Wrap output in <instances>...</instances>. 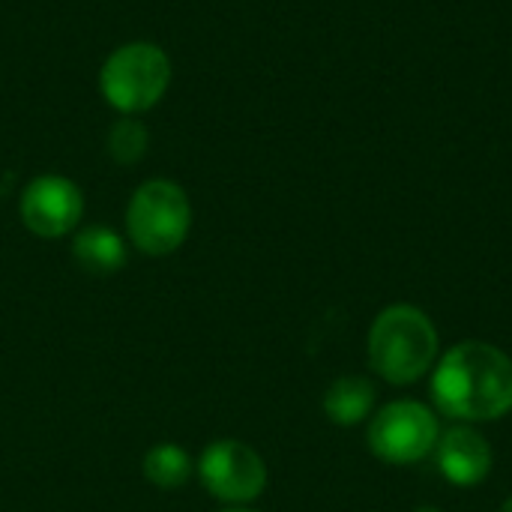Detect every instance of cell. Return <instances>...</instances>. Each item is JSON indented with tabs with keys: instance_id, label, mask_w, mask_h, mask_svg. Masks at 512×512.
Here are the masks:
<instances>
[{
	"instance_id": "6da1fadb",
	"label": "cell",
	"mask_w": 512,
	"mask_h": 512,
	"mask_svg": "<svg viewBox=\"0 0 512 512\" xmlns=\"http://www.w3.org/2000/svg\"><path fill=\"white\" fill-rule=\"evenodd\" d=\"M432 399L444 417L468 426L501 420L512 411V360L489 342H459L435 366Z\"/></svg>"
},
{
	"instance_id": "7a4b0ae2",
	"label": "cell",
	"mask_w": 512,
	"mask_h": 512,
	"mask_svg": "<svg viewBox=\"0 0 512 512\" xmlns=\"http://www.w3.org/2000/svg\"><path fill=\"white\" fill-rule=\"evenodd\" d=\"M366 357L372 372L381 375L387 384H417L429 369H435L438 330L432 318L411 303L387 306L372 321Z\"/></svg>"
},
{
	"instance_id": "3957f363",
	"label": "cell",
	"mask_w": 512,
	"mask_h": 512,
	"mask_svg": "<svg viewBox=\"0 0 512 512\" xmlns=\"http://www.w3.org/2000/svg\"><path fill=\"white\" fill-rule=\"evenodd\" d=\"M192 228V204L174 180H147L126 207V231L138 252L162 258L177 252Z\"/></svg>"
},
{
	"instance_id": "277c9868",
	"label": "cell",
	"mask_w": 512,
	"mask_h": 512,
	"mask_svg": "<svg viewBox=\"0 0 512 512\" xmlns=\"http://www.w3.org/2000/svg\"><path fill=\"white\" fill-rule=\"evenodd\" d=\"M171 84V60L153 42H129L108 54L99 72L105 102L120 114L150 111Z\"/></svg>"
},
{
	"instance_id": "5b68a950",
	"label": "cell",
	"mask_w": 512,
	"mask_h": 512,
	"mask_svg": "<svg viewBox=\"0 0 512 512\" xmlns=\"http://www.w3.org/2000/svg\"><path fill=\"white\" fill-rule=\"evenodd\" d=\"M441 438L438 414L414 399H399L384 405L366 432L372 456L387 465H414L435 453Z\"/></svg>"
},
{
	"instance_id": "8992f818",
	"label": "cell",
	"mask_w": 512,
	"mask_h": 512,
	"mask_svg": "<svg viewBox=\"0 0 512 512\" xmlns=\"http://www.w3.org/2000/svg\"><path fill=\"white\" fill-rule=\"evenodd\" d=\"M195 471L207 495H213L222 504L240 507L261 498V492L267 489L264 459L249 444L234 438L213 441L195 462Z\"/></svg>"
},
{
	"instance_id": "52a82bcc",
	"label": "cell",
	"mask_w": 512,
	"mask_h": 512,
	"mask_svg": "<svg viewBox=\"0 0 512 512\" xmlns=\"http://www.w3.org/2000/svg\"><path fill=\"white\" fill-rule=\"evenodd\" d=\"M18 213L30 234L57 240L78 228L84 213V195L72 180L60 174H42L30 180L21 192Z\"/></svg>"
},
{
	"instance_id": "ba28073f",
	"label": "cell",
	"mask_w": 512,
	"mask_h": 512,
	"mask_svg": "<svg viewBox=\"0 0 512 512\" xmlns=\"http://www.w3.org/2000/svg\"><path fill=\"white\" fill-rule=\"evenodd\" d=\"M438 468L453 486H480L492 474L495 453L474 426H453L438 438Z\"/></svg>"
},
{
	"instance_id": "9c48e42d",
	"label": "cell",
	"mask_w": 512,
	"mask_h": 512,
	"mask_svg": "<svg viewBox=\"0 0 512 512\" xmlns=\"http://www.w3.org/2000/svg\"><path fill=\"white\" fill-rule=\"evenodd\" d=\"M72 258L84 273L93 276H111L126 264V243L123 237L108 225H90L81 228L72 240Z\"/></svg>"
},
{
	"instance_id": "30bf717a",
	"label": "cell",
	"mask_w": 512,
	"mask_h": 512,
	"mask_svg": "<svg viewBox=\"0 0 512 512\" xmlns=\"http://www.w3.org/2000/svg\"><path fill=\"white\" fill-rule=\"evenodd\" d=\"M375 396H378V390L369 378L345 375V378L333 381L330 390L324 393V414L336 426H357L372 414Z\"/></svg>"
},
{
	"instance_id": "8fae6325",
	"label": "cell",
	"mask_w": 512,
	"mask_h": 512,
	"mask_svg": "<svg viewBox=\"0 0 512 512\" xmlns=\"http://www.w3.org/2000/svg\"><path fill=\"white\" fill-rule=\"evenodd\" d=\"M141 471H144L147 483H153L156 489L174 492V489H183L192 480L195 462L177 444H156L153 450H147V456L141 462Z\"/></svg>"
},
{
	"instance_id": "7c38bea8",
	"label": "cell",
	"mask_w": 512,
	"mask_h": 512,
	"mask_svg": "<svg viewBox=\"0 0 512 512\" xmlns=\"http://www.w3.org/2000/svg\"><path fill=\"white\" fill-rule=\"evenodd\" d=\"M108 153L117 165H135L147 153V126L138 117L123 114L108 132Z\"/></svg>"
},
{
	"instance_id": "4fadbf2b",
	"label": "cell",
	"mask_w": 512,
	"mask_h": 512,
	"mask_svg": "<svg viewBox=\"0 0 512 512\" xmlns=\"http://www.w3.org/2000/svg\"><path fill=\"white\" fill-rule=\"evenodd\" d=\"M219 512H255V510H246V507H228V510H219Z\"/></svg>"
},
{
	"instance_id": "5bb4252c",
	"label": "cell",
	"mask_w": 512,
	"mask_h": 512,
	"mask_svg": "<svg viewBox=\"0 0 512 512\" xmlns=\"http://www.w3.org/2000/svg\"><path fill=\"white\" fill-rule=\"evenodd\" d=\"M501 512H512V495L504 501V507H501Z\"/></svg>"
},
{
	"instance_id": "9a60e30c",
	"label": "cell",
	"mask_w": 512,
	"mask_h": 512,
	"mask_svg": "<svg viewBox=\"0 0 512 512\" xmlns=\"http://www.w3.org/2000/svg\"><path fill=\"white\" fill-rule=\"evenodd\" d=\"M414 512H441V510H438V507H417Z\"/></svg>"
}]
</instances>
